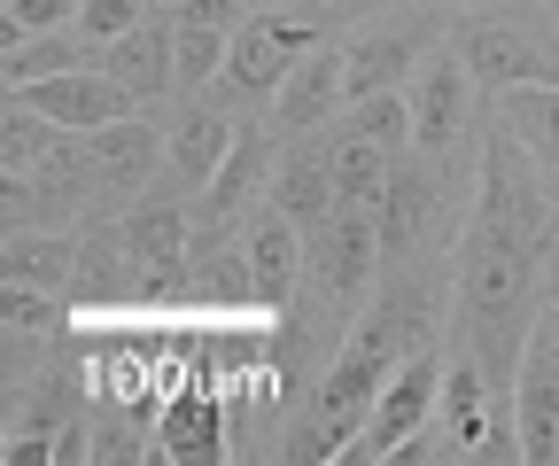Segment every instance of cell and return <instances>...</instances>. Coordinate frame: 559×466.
<instances>
[{"instance_id":"13","label":"cell","mask_w":559,"mask_h":466,"mask_svg":"<svg viewBox=\"0 0 559 466\" xmlns=\"http://www.w3.org/2000/svg\"><path fill=\"white\" fill-rule=\"evenodd\" d=\"M513 435L528 466H559V343L536 319V335L521 350V381H513Z\"/></svg>"},{"instance_id":"20","label":"cell","mask_w":559,"mask_h":466,"mask_svg":"<svg viewBox=\"0 0 559 466\" xmlns=\"http://www.w3.org/2000/svg\"><path fill=\"white\" fill-rule=\"evenodd\" d=\"M102 47L70 24V32H39V39H16L0 47V71H9V86H32V79H55V71H79V62H94Z\"/></svg>"},{"instance_id":"9","label":"cell","mask_w":559,"mask_h":466,"mask_svg":"<svg viewBox=\"0 0 559 466\" xmlns=\"http://www.w3.org/2000/svg\"><path fill=\"white\" fill-rule=\"evenodd\" d=\"M443 413V343H428V350H412L389 381H381V405H373V420H366V435L349 443L342 458H389L404 435H419Z\"/></svg>"},{"instance_id":"14","label":"cell","mask_w":559,"mask_h":466,"mask_svg":"<svg viewBox=\"0 0 559 466\" xmlns=\"http://www.w3.org/2000/svg\"><path fill=\"white\" fill-rule=\"evenodd\" d=\"M86 148H94V171L109 187V203H132V194H148L156 171L171 164V132L148 124V109H140V117H117V124L86 132Z\"/></svg>"},{"instance_id":"1","label":"cell","mask_w":559,"mask_h":466,"mask_svg":"<svg viewBox=\"0 0 559 466\" xmlns=\"http://www.w3.org/2000/svg\"><path fill=\"white\" fill-rule=\"evenodd\" d=\"M559 288V194L551 171L528 156V141L489 109L481 117V164L466 234L451 249V335L443 350L474 358L481 381L513 405L521 350Z\"/></svg>"},{"instance_id":"6","label":"cell","mask_w":559,"mask_h":466,"mask_svg":"<svg viewBox=\"0 0 559 466\" xmlns=\"http://www.w3.org/2000/svg\"><path fill=\"white\" fill-rule=\"evenodd\" d=\"M404 101H412V148H419V156H443V164L459 156L466 132L489 117V109H481V79L466 71V55H459L451 39L412 71Z\"/></svg>"},{"instance_id":"25","label":"cell","mask_w":559,"mask_h":466,"mask_svg":"<svg viewBox=\"0 0 559 466\" xmlns=\"http://www.w3.org/2000/svg\"><path fill=\"white\" fill-rule=\"evenodd\" d=\"M70 24H79V0H9V16H0V47L39 39V32H70Z\"/></svg>"},{"instance_id":"31","label":"cell","mask_w":559,"mask_h":466,"mask_svg":"<svg viewBox=\"0 0 559 466\" xmlns=\"http://www.w3.org/2000/svg\"><path fill=\"white\" fill-rule=\"evenodd\" d=\"M249 9H272V0H249Z\"/></svg>"},{"instance_id":"24","label":"cell","mask_w":559,"mask_h":466,"mask_svg":"<svg viewBox=\"0 0 559 466\" xmlns=\"http://www.w3.org/2000/svg\"><path fill=\"white\" fill-rule=\"evenodd\" d=\"M55 141H62V124H47L39 109L9 101V124H0V171H32Z\"/></svg>"},{"instance_id":"7","label":"cell","mask_w":559,"mask_h":466,"mask_svg":"<svg viewBox=\"0 0 559 466\" xmlns=\"http://www.w3.org/2000/svg\"><path fill=\"white\" fill-rule=\"evenodd\" d=\"M459 164V156H451ZM451 164L443 156H404L381 187V264H412V256H428L443 241V203H451Z\"/></svg>"},{"instance_id":"3","label":"cell","mask_w":559,"mask_h":466,"mask_svg":"<svg viewBox=\"0 0 559 466\" xmlns=\"http://www.w3.org/2000/svg\"><path fill=\"white\" fill-rule=\"evenodd\" d=\"M389 373H396L389 358H373L366 343H349V335H342V350H334L326 373L311 381V396L296 405V420H288V435H280L272 458H288V466L342 458L349 443L366 435V420H373V405H381V381H389Z\"/></svg>"},{"instance_id":"19","label":"cell","mask_w":559,"mask_h":466,"mask_svg":"<svg viewBox=\"0 0 559 466\" xmlns=\"http://www.w3.org/2000/svg\"><path fill=\"white\" fill-rule=\"evenodd\" d=\"M156 451L164 458H226V420H218V405H210L202 389H187V396H171V413H164V428H156Z\"/></svg>"},{"instance_id":"30","label":"cell","mask_w":559,"mask_h":466,"mask_svg":"<svg viewBox=\"0 0 559 466\" xmlns=\"http://www.w3.org/2000/svg\"><path fill=\"white\" fill-rule=\"evenodd\" d=\"M156 9H179V0H156Z\"/></svg>"},{"instance_id":"12","label":"cell","mask_w":559,"mask_h":466,"mask_svg":"<svg viewBox=\"0 0 559 466\" xmlns=\"http://www.w3.org/2000/svg\"><path fill=\"white\" fill-rule=\"evenodd\" d=\"M272 203L288 211L304 234H319V226L342 211V179H334V124L296 132V141L280 148V164H272Z\"/></svg>"},{"instance_id":"15","label":"cell","mask_w":559,"mask_h":466,"mask_svg":"<svg viewBox=\"0 0 559 466\" xmlns=\"http://www.w3.org/2000/svg\"><path fill=\"white\" fill-rule=\"evenodd\" d=\"M94 62H102V71H109L140 109H148V101H164V94L179 86V24H171V16H140V24H132L124 39H109Z\"/></svg>"},{"instance_id":"5","label":"cell","mask_w":559,"mask_h":466,"mask_svg":"<svg viewBox=\"0 0 559 466\" xmlns=\"http://www.w3.org/2000/svg\"><path fill=\"white\" fill-rule=\"evenodd\" d=\"M381 218L373 211H358V203H342L319 234H311V273H304V296L296 303H311L319 319H358L366 311V296L381 288ZM288 303V311H296Z\"/></svg>"},{"instance_id":"17","label":"cell","mask_w":559,"mask_h":466,"mask_svg":"<svg viewBox=\"0 0 559 466\" xmlns=\"http://www.w3.org/2000/svg\"><path fill=\"white\" fill-rule=\"evenodd\" d=\"M349 109V94H342V39H326V47H311L296 71H288V86L272 94V124L288 132H319V124H334Z\"/></svg>"},{"instance_id":"8","label":"cell","mask_w":559,"mask_h":466,"mask_svg":"<svg viewBox=\"0 0 559 466\" xmlns=\"http://www.w3.org/2000/svg\"><path fill=\"white\" fill-rule=\"evenodd\" d=\"M304 273H311V234L264 194L249 211V226H241V288H249V303L288 319V303L304 296Z\"/></svg>"},{"instance_id":"22","label":"cell","mask_w":559,"mask_h":466,"mask_svg":"<svg viewBox=\"0 0 559 466\" xmlns=\"http://www.w3.org/2000/svg\"><path fill=\"white\" fill-rule=\"evenodd\" d=\"M0 326H9V343L24 358V350H39V343L62 335V296L55 288H32V280H9V288H0Z\"/></svg>"},{"instance_id":"11","label":"cell","mask_w":559,"mask_h":466,"mask_svg":"<svg viewBox=\"0 0 559 466\" xmlns=\"http://www.w3.org/2000/svg\"><path fill=\"white\" fill-rule=\"evenodd\" d=\"M9 101L39 109L62 132H102L117 117H140V101L102 71V62H79V71H55V79H32V86H9Z\"/></svg>"},{"instance_id":"4","label":"cell","mask_w":559,"mask_h":466,"mask_svg":"<svg viewBox=\"0 0 559 466\" xmlns=\"http://www.w3.org/2000/svg\"><path fill=\"white\" fill-rule=\"evenodd\" d=\"M451 39V9L436 0H404L389 16H366L358 32L342 39V94L349 101H373V94H404L412 71Z\"/></svg>"},{"instance_id":"16","label":"cell","mask_w":559,"mask_h":466,"mask_svg":"<svg viewBox=\"0 0 559 466\" xmlns=\"http://www.w3.org/2000/svg\"><path fill=\"white\" fill-rule=\"evenodd\" d=\"M234 141H241V109H226L218 94H187V109L171 117V179L202 194L234 156Z\"/></svg>"},{"instance_id":"26","label":"cell","mask_w":559,"mask_h":466,"mask_svg":"<svg viewBox=\"0 0 559 466\" xmlns=\"http://www.w3.org/2000/svg\"><path fill=\"white\" fill-rule=\"evenodd\" d=\"M140 9H148V0H79V32L94 47H109V39H124L140 24Z\"/></svg>"},{"instance_id":"23","label":"cell","mask_w":559,"mask_h":466,"mask_svg":"<svg viewBox=\"0 0 559 466\" xmlns=\"http://www.w3.org/2000/svg\"><path fill=\"white\" fill-rule=\"evenodd\" d=\"M171 24H179V94H210L226 71L234 32L226 24H187V16H171Z\"/></svg>"},{"instance_id":"2","label":"cell","mask_w":559,"mask_h":466,"mask_svg":"<svg viewBox=\"0 0 559 466\" xmlns=\"http://www.w3.org/2000/svg\"><path fill=\"white\" fill-rule=\"evenodd\" d=\"M451 47L489 101L513 86H559V24L544 0H466L451 16Z\"/></svg>"},{"instance_id":"27","label":"cell","mask_w":559,"mask_h":466,"mask_svg":"<svg viewBox=\"0 0 559 466\" xmlns=\"http://www.w3.org/2000/svg\"><path fill=\"white\" fill-rule=\"evenodd\" d=\"M171 16H187V24H226V32H234V24L257 16V9H249V0H179Z\"/></svg>"},{"instance_id":"21","label":"cell","mask_w":559,"mask_h":466,"mask_svg":"<svg viewBox=\"0 0 559 466\" xmlns=\"http://www.w3.org/2000/svg\"><path fill=\"white\" fill-rule=\"evenodd\" d=\"M498 117L528 141V156L544 171H559V86H513V94H498Z\"/></svg>"},{"instance_id":"28","label":"cell","mask_w":559,"mask_h":466,"mask_svg":"<svg viewBox=\"0 0 559 466\" xmlns=\"http://www.w3.org/2000/svg\"><path fill=\"white\" fill-rule=\"evenodd\" d=\"M544 326H551V343H559V288H551V303H544Z\"/></svg>"},{"instance_id":"29","label":"cell","mask_w":559,"mask_h":466,"mask_svg":"<svg viewBox=\"0 0 559 466\" xmlns=\"http://www.w3.org/2000/svg\"><path fill=\"white\" fill-rule=\"evenodd\" d=\"M436 9H466V0H436Z\"/></svg>"},{"instance_id":"10","label":"cell","mask_w":559,"mask_h":466,"mask_svg":"<svg viewBox=\"0 0 559 466\" xmlns=\"http://www.w3.org/2000/svg\"><path fill=\"white\" fill-rule=\"evenodd\" d=\"M124 264H140L148 288H179L187 280V264H194V211H187L179 187L132 194V211H124Z\"/></svg>"},{"instance_id":"18","label":"cell","mask_w":559,"mask_h":466,"mask_svg":"<svg viewBox=\"0 0 559 466\" xmlns=\"http://www.w3.org/2000/svg\"><path fill=\"white\" fill-rule=\"evenodd\" d=\"M0 264H9V280H32V288L70 296V288L86 280V241L70 234V226H55V234L16 226V234H9V249H0Z\"/></svg>"}]
</instances>
